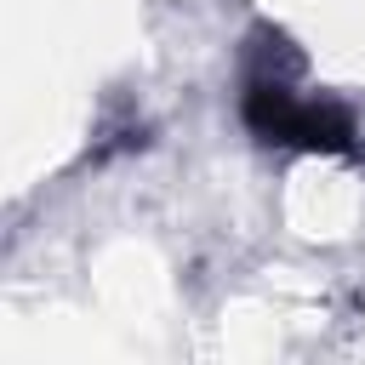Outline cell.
Segmentation results:
<instances>
[{"label":"cell","instance_id":"cell-1","mask_svg":"<svg viewBox=\"0 0 365 365\" xmlns=\"http://www.w3.org/2000/svg\"><path fill=\"white\" fill-rule=\"evenodd\" d=\"M240 120L268 148H302V154H359V125L336 103L297 97L279 74H251L240 91Z\"/></svg>","mask_w":365,"mask_h":365}]
</instances>
